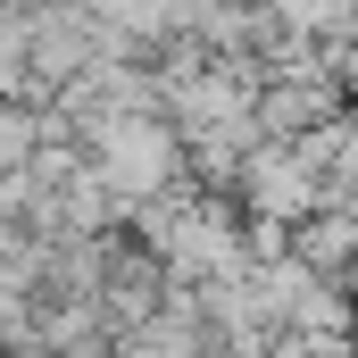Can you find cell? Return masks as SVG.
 <instances>
[{"mask_svg": "<svg viewBox=\"0 0 358 358\" xmlns=\"http://www.w3.org/2000/svg\"><path fill=\"white\" fill-rule=\"evenodd\" d=\"M342 292H350V308H358V259H350V275H342Z\"/></svg>", "mask_w": 358, "mask_h": 358, "instance_id": "3", "label": "cell"}, {"mask_svg": "<svg viewBox=\"0 0 358 358\" xmlns=\"http://www.w3.org/2000/svg\"><path fill=\"white\" fill-rule=\"evenodd\" d=\"M42 117L25 108V100H0V176H25L34 167V150H42Z\"/></svg>", "mask_w": 358, "mask_h": 358, "instance_id": "2", "label": "cell"}, {"mask_svg": "<svg viewBox=\"0 0 358 358\" xmlns=\"http://www.w3.org/2000/svg\"><path fill=\"white\" fill-rule=\"evenodd\" d=\"M292 259H300L308 275H325V283H342V275H350V259H358V225L342 217V208L300 217V225H292Z\"/></svg>", "mask_w": 358, "mask_h": 358, "instance_id": "1", "label": "cell"}]
</instances>
